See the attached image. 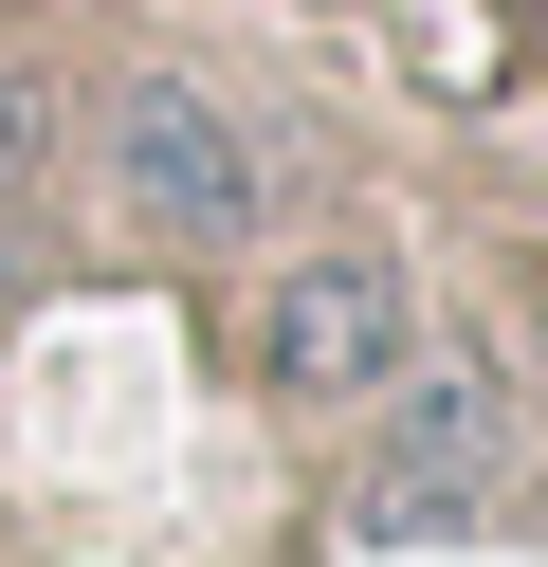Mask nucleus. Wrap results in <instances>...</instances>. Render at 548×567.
<instances>
[{"instance_id":"7ed1b4c3","label":"nucleus","mask_w":548,"mask_h":567,"mask_svg":"<svg viewBox=\"0 0 548 567\" xmlns=\"http://www.w3.org/2000/svg\"><path fill=\"white\" fill-rule=\"evenodd\" d=\"M365 513H384V530H457V513H494V384H421V403H402V440H384V476H365Z\"/></svg>"},{"instance_id":"20e7f679","label":"nucleus","mask_w":548,"mask_h":567,"mask_svg":"<svg viewBox=\"0 0 548 567\" xmlns=\"http://www.w3.org/2000/svg\"><path fill=\"white\" fill-rule=\"evenodd\" d=\"M19 147H37V111H19V92H0V202H19Z\"/></svg>"},{"instance_id":"f257e3e1","label":"nucleus","mask_w":548,"mask_h":567,"mask_svg":"<svg viewBox=\"0 0 548 567\" xmlns=\"http://www.w3.org/2000/svg\"><path fill=\"white\" fill-rule=\"evenodd\" d=\"M256 367H275L292 403H365V384L421 367V311H402L384 257H292V293H275V330H256Z\"/></svg>"},{"instance_id":"f03ea898","label":"nucleus","mask_w":548,"mask_h":567,"mask_svg":"<svg viewBox=\"0 0 548 567\" xmlns=\"http://www.w3.org/2000/svg\"><path fill=\"white\" fill-rule=\"evenodd\" d=\"M110 165H128V202L165 238H256V147H238V111H219V92H183V74H146L128 111H110Z\"/></svg>"}]
</instances>
